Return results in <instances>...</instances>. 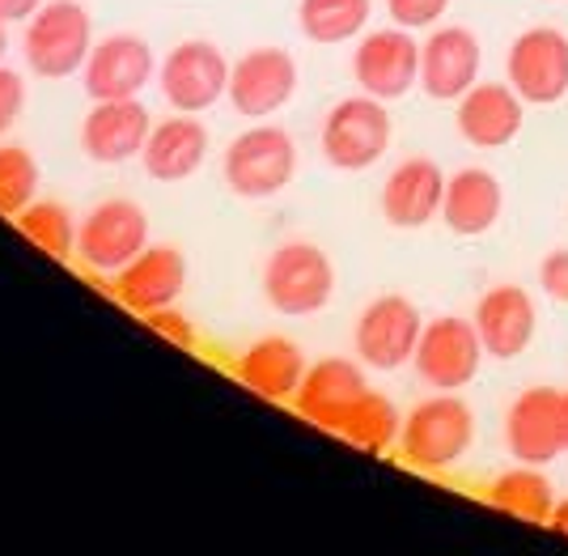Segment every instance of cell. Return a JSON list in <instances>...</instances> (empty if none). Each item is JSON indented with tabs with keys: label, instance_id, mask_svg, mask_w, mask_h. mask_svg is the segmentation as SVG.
I'll use <instances>...</instances> for the list:
<instances>
[{
	"label": "cell",
	"instance_id": "d590c367",
	"mask_svg": "<svg viewBox=\"0 0 568 556\" xmlns=\"http://www.w3.org/2000/svg\"><path fill=\"white\" fill-rule=\"evenodd\" d=\"M560 429H565V451H568V391L560 395Z\"/></svg>",
	"mask_w": 568,
	"mask_h": 556
},
{
	"label": "cell",
	"instance_id": "83f0119b",
	"mask_svg": "<svg viewBox=\"0 0 568 556\" xmlns=\"http://www.w3.org/2000/svg\"><path fill=\"white\" fill-rule=\"evenodd\" d=\"M18 230L51 260H77V218L60 200H30L18 213Z\"/></svg>",
	"mask_w": 568,
	"mask_h": 556
},
{
	"label": "cell",
	"instance_id": "8fae6325",
	"mask_svg": "<svg viewBox=\"0 0 568 556\" xmlns=\"http://www.w3.org/2000/svg\"><path fill=\"white\" fill-rule=\"evenodd\" d=\"M505 81L526 98V107H551L568 94V39L556 26L521 30L505 60Z\"/></svg>",
	"mask_w": 568,
	"mask_h": 556
},
{
	"label": "cell",
	"instance_id": "d6986e66",
	"mask_svg": "<svg viewBox=\"0 0 568 556\" xmlns=\"http://www.w3.org/2000/svg\"><path fill=\"white\" fill-rule=\"evenodd\" d=\"M475 332L484 340V353L497 362H514L530 348V340L539 332V311L530 302V293L521 285H493L475 302Z\"/></svg>",
	"mask_w": 568,
	"mask_h": 556
},
{
	"label": "cell",
	"instance_id": "44dd1931",
	"mask_svg": "<svg viewBox=\"0 0 568 556\" xmlns=\"http://www.w3.org/2000/svg\"><path fill=\"white\" fill-rule=\"evenodd\" d=\"M365 391H369V383H365V370L361 365L348 362V357H323V362H314L306 370V378H302V387L293 395V404H297V412L306 416L310 425L335 434L339 416L353 408Z\"/></svg>",
	"mask_w": 568,
	"mask_h": 556
},
{
	"label": "cell",
	"instance_id": "4dcf8cb0",
	"mask_svg": "<svg viewBox=\"0 0 568 556\" xmlns=\"http://www.w3.org/2000/svg\"><path fill=\"white\" fill-rule=\"evenodd\" d=\"M144 323H149L162 340H170L174 348H195V327H191V319L179 315L174 306H162V311L144 315Z\"/></svg>",
	"mask_w": 568,
	"mask_h": 556
},
{
	"label": "cell",
	"instance_id": "52a82bcc",
	"mask_svg": "<svg viewBox=\"0 0 568 556\" xmlns=\"http://www.w3.org/2000/svg\"><path fill=\"white\" fill-rule=\"evenodd\" d=\"M420 332H425V319L416 311V302L403 293H382L356 319V357L369 370H403L416 357Z\"/></svg>",
	"mask_w": 568,
	"mask_h": 556
},
{
	"label": "cell",
	"instance_id": "836d02e7",
	"mask_svg": "<svg viewBox=\"0 0 568 556\" xmlns=\"http://www.w3.org/2000/svg\"><path fill=\"white\" fill-rule=\"evenodd\" d=\"M43 4H48V0H0V22H9V26L30 22Z\"/></svg>",
	"mask_w": 568,
	"mask_h": 556
},
{
	"label": "cell",
	"instance_id": "f1b7e54d",
	"mask_svg": "<svg viewBox=\"0 0 568 556\" xmlns=\"http://www.w3.org/2000/svg\"><path fill=\"white\" fill-rule=\"evenodd\" d=\"M30 200H39V162L22 145H0V213L18 218Z\"/></svg>",
	"mask_w": 568,
	"mask_h": 556
},
{
	"label": "cell",
	"instance_id": "d4e9b609",
	"mask_svg": "<svg viewBox=\"0 0 568 556\" xmlns=\"http://www.w3.org/2000/svg\"><path fill=\"white\" fill-rule=\"evenodd\" d=\"M488 506H497L500 514H514L521 523H544L547 527V518L556 509V488L535 463H518L488 484Z\"/></svg>",
	"mask_w": 568,
	"mask_h": 556
},
{
	"label": "cell",
	"instance_id": "30bf717a",
	"mask_svg": "<svg viewBox=\"0 0 568 556\" xmlns=\"http://www.w3.org/2000/svg\"><path fill=\"white\" fill-rule=\"evenodd\" d=\"M353 77L361 94H374L382 102L412 94L420 85V43L407 26H386L361 34L353 51Z\"/></svg>",
	"mask_w": 568,
	"mask_h": 556
},
{
	"label": "cell",
	"instance_id": "d6a6232c",
	"mask_svg": "<svg viewBox=\"0 0 568 556\" xmlns=\"http://www.w3.org/2000/svg\"><path fill=\"white\" fill-rule=\"evenodd\" d=\"M539 285H544V293L551 302L568 306V246L544 255V264H539Z\"/></svg>",
	"mask_w": 568,
	"mask_h": 556
},
{
	"label": "cell",
	"instance_id": "603a6c76",
	"mask_svg": "<svg viewBox=\"0 0 568 556\" xmlns=\"http://www.w3.org/2000/svg\"><path fill=\"white\" fill-rule=\"evenodd\" d=\"M505 213V188L493 170L463 166L446 179V200H442V221L458 239H479L488 234Z\"/></svg>",
	"mask_w": 568,
	"mask_h": 556
},
{
	"label": "cell",
	"instance_id": "ba28073f",
	"mask_svg": "<svg viewBox=\"0 0 568 556\" xmlns=\"http://www.w3.org/2000/svg\"><path fill=\"white\" fill-rule=\"evenodd\" d=\"M484 357H488V353H484V340H479L471 319L442 315L425 323L412 365H416L420 383H428V387L463 391L467 383H475Z\"/></svg>",
	"mask_w": 568,
	"mask_h": 556
},
{
	"label": "cell",
	"instance_id": "ac0fdd59",
	"mask_svg": "<svg viewBox=\"0 0 568 556\" xmlns=\"http://www.w3.org/2000/svg\"><path fill=\"white\" fill-rule=\"evenodd\" d=\"M149 132L153 123L141 98H106V102H94L90 115L81 120V149L102 166H123L141 158Z\"/></svg>",
	"mask_w": 568,
	"mask_h": 556
},
{
	"label": "cell",
	"instance_id": "e0dca14e",
	"mask_svg": "<svg viewBox=\"0 0 568 556\" xmlns=\"http://www.w3.org/2000/svg\"><path fill=\"white\" fill-rule=\"evenodd\" d=\"M560 395L556 387H526L505 412V446L518 463L544 467L565 455V429H560Z\"/></svg>",
	"mask_w": 568,
	"mask_h": 556
},
{
	"label": "cell",
	"instance_id": "9a60e30c",
	"mask_svg": "<svg viewBox=\"0 0 568 556\" xmlns=\"http://www.w3.org/2000/svg\"><path fill=\"white\" fill-rule=\"evenodd\" d=\"M183 290H187V260L170 242H149L132 264L115 272V297L136 315L174 306Z\"/></svg>",
	"mask_w": 568,
	"mask_h": 556
},
{
	"label": "cell",
	"instance_id": "4316f807",
	"mask_svg": "<svg viewBox=\"0 0 568 556\" xmlns=\"http://www.w3.org/2000/svg\"><path fill=\"white\" fill-rule=\"evenodd\" d=\"M374 13V0H302L297 4V26L310 43L335 48V43H353L365 34Z\"/></svg>",
	"mask_w": 568,
	"mask_h": 556
},
{
	"label": "cell",
	"instance_id": "7402d4cb",
	"mask_svg": "<svg viewBox=\"0 0 568 556\" xmlns=\"http://www.w3.org/2000/svg\"><path fill=\"white\" fill-rule=\"evenodd\" d=\"M306 370H310L306 353L288 336L255 340L234 365L237 383L251 391V395L267 400V404H288L297 395V387H302Z\"/></svg>",
	"mask_w": 568,
	"mask_h": 556
},
{
	"label": "cell",
	"instance_id": "ffe728a7",
	"mask_svg": "<svg viewBox=\"0 0 568 556\" xmlns=\"http://www.w3.org/2000/svg\"><path fill=\"white\" fill-rule=\"evenodd\" d=\"M446 170L433 158H407L386 174L382 183V218L395 230H420L433 218H442L446 200Z\"/></svg>",
	"mask_w": 568,
	"mask_h": 556
},
{
	"label": "cell",
	"instance_id": "cb8c5ba5",
	"mask_svg": "<svg viewBox=\"0 0 568 556\" xmlns=\"http://www.w3.org/2000/svg\"><path fill=\"white\" fill-rule=\"evenodd\" d=\"M204 158H209V128L195 115H183V111L153 123V132H149V141L141 149L144 170L158 183H183V179H191L195 170L204 166Z\"/></svg>",
	"mask_w": 568,
	"mask_h": 556
},
{
	"label": "cell",
	"instance_id": "4fadbf2b",
	"mask_svg": "<svg viewBox=\"0 0 568 556\" xmlns=\"http://www.w3.org/2000/svg\"><path fill=\"white\" fill-rule=\"evenodd\" d=\"M158 77V60L153 48L144 43L141 34H106L98 39L81 81H85V94L94 102L106 98H141V90Z\"/></svg>",
	"mask_w": 568,
	"mask_h": 556
},
{
	"label": "cell",
	"instance_id": "2e32d148",
	"mask_svg": "<svg viewBox=\"0 0 568 556\" xmlns=\"http://www.w3.org/2000/svg\"><path fill=\"white\" fill-rule=\"evenodd\" d=\"M484 51L467 26H437L420 43V90L437 102H458V98L479 81Z\"/></svg>",
	"mask_w": 568,
	"mask_h": 556
},
{
	"label": "cell",
	"instance_id": "277c9868",
	"mask_svg": "<svg viewBox=\"0 0 568 556\" xmlns=\"http://www.w3.org/2000/svg\"><path fill=\"white\" fill-rule=\"evenodd\" d=\"M221 174H225L230 192L242 195V200L281 195L297 174V145L276 123H255V128L237 132L230 141Z\"/></svg>",
	"mask_w": 568,
	"mask_h": 556
},
{
	"label": "cell",
	"instance_id": "484cf974",
	"mask_svg": "<svg viewBox=\"0 0 568 556\" xmlns=\"http://www.w3.org/2000/svg\"><path fill=\"white\" fill-rule=\"evenodd\" d=\"M335 434L344 437L348 446L356 451H369V455H386L403 434V416L399 408L378 395V391H365L361 400H356L353 408L339 416V425H335Z\"/></svg>",
	"mask_w": 568,
	"mask_h": 556
},
{
	"label": "cell",
	"instance_id": "6da1fadb",
	"mask_svg": "<svg viewBox=\"0 0 568 556\" xmlns=\"http://www.w3.org/2000/svg\"><path fill=\"white\" fill-rule=\"evenodd\" d=\"M475 442V412L458 391H437L403 416L399 455L416 472H450Z\"/></svg>",
	"mask_w": 568,
	"mask_h": 556
},
{
	"label": "cell",
	"instance_id": "7c38bea8",
	"mask_svg": "<svg viewBox=\"0 0 568 556\" xmlns=\"http://www.w3.org/2000/svg\"><path fill=\"white\" fill-rule=\"evenodd\" d=\"M297 94V60L284 48H255L230 69V102L237 115L263 120L288 107Z\"/></svg>",
	"mask_w": 568,
	"mask_h": 556
},
{
	"label": "cell",
	"instance_id": "e575fe53",
	"mask_svg": "<svg viewBox=\"0 0 568 556\" xmlns=\"http://www.w3.org/2000/svg\"><path fill=\"white\" fill-rule=\"evenodd\" d=\"M547 527H551L556 535H568V497H565V502H556L551 518H547Z\"/></svg>",
	"mask_w": 568,
	"mask_h": 556
},
{
	"label": "cell",
	"instance_id": "5b68a950",
	"mask_svg": "<svg viewBox=\"0 0 568 556\" xmlns=\"http://www.w3.org/2000/svg\"><path fill=\"white\" fill-rule=\"evenodd\" d=\"M390 137H395V123L386 102L374 94H353L339 98L327 111L318 145L335 170H369L386 158Z\"/></svg>",
	"mask_w": 568,
	"mask_h": 556
},
{
	"label": "cell",
	"instance_id": "3957f363",
	"mask_svg": "<svg viewBox=\"0 0 568 556\" xmlns=\"http://www.w3.org/2000/svg\"><path fill=\"white\" fill-rule=\"evenodd\" d=\"M335 293V264L314 242H281L263 264V297L276 315H318Z\"/></svg>",
	"mask_w": 568,
	"mask_h": 556
},
{
	"label": "cell",
	"instance_id": "7a4b0ae2",
	"mask_svg": "<svg viewBox=\"0 0 568 556\" xmlns=\"http://www.w3.org/2000/svg\"><path fill=\"white\" fill-rule=\"evenodd\" d=\"M94 22L81 0H48L22 34V55L30 73L43 81H64L85 69L94 51Z\"/></svg>",
	"mask_w": 568,
	"mask_h": 556
},
{
	"label": "cell",
	"instance_id": "1f68e13d",
	"mask_svg": "<svg viewBox=\"0 0 568 556\" xmlns=\"http://www.w3.org/2000/svg\"><path fill=\"white\" fill-rule=\"evenodd\" d=\"M22 107H26V81L13 69L0 64V137L22 120Z\"/></svg>",
	"mask_w": 568,
	"mask_h": 556
},
{
	"label": "cell",
	"instance_id": "f546056e",
	"mask_svg": "<svg viewBox=\"0 0 568 556\" xmlns=\"http://www.w3.org/2000/svg\"><path fill=\"white\" fill-rule=\"evenodd\" d=\"M390 9V22L407 26V30H433V26L446 18L450 0H386Z\"/></svg>",
	"mask_w": 568,
	"mask_h": 556
},
{
	"label": "cell",
	"instance_id": "8992f818",
	"mask_svg": "<svg viewBox=\"0 0 568 556\" xmlns=\"http://www.w3.org/2000/svg\"><path fill=\"white\" fill-rule=\"evenodd\" d=\"M144 246H149V218L136 200H102L77 230V260L102 276H115Z\"/></svg>",
	"mask_w": 568,
	"mask_h": 556
},
{
	"label": "cell",
	"instance_id": "9c48e42d",
	"mask_svg": "<svg viewBox=\"0 0 568 556\" xmlns=\"http://www.w3.org/2000/svg\"><path fill=\"white\" fill-rule=\"evenodd\" d=\"M230 69L234 64L221 55L216 43L191 39V43H179L158 64V85H162V98L174 111L200 115V111H209L230 94Z\"/></svg>",
	"mask_w": 568,
	"mask_h": 556
},
{
	"label": "cell",
	"instance_id": "8d00e7d4",
	"mask_svg": "<svg viewBox=\"0 0 568 556\" xmlns=\"http://www.w3.org/2000/svg\"><path fill=\"white\" fill-rule=\"evenodd\" d=\"M4 51H9V22H0V64H4Z\"/></svg>",
	"mask_w": 568,
	"mask_h": 556
},
{
	"label": "cell",
	"instance_id": "5bb4252c",
	"mask_svg": "<svg viewBox=\"0 0 568 556\" xmlns=\"http://www.w3.org/2000/svg\"><path fill=\"white\" fill-rule=\"evenodd\" d=\"M458 137L475 149H505L521 137L526 123V98L509 81H475L458 98Z\"/></svg>",
	"mask_w": 568,
	"mask_h": 556
}]
</instances>
